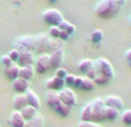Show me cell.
Masks as SVG:
<instances>
[{
	"instance_id": "6da1fadb",
	"label": "cell",
	"mask_w": 131,
	"mask_h": 127,
	"mask_svg": "<svg viewBox=\"0 0 131 127\" xmlns=\"http://www.w3.org/2000/svg\"><path fill=\"white\" fill-rule=\"evenodd\" d=\"M125 4V0H100L94 8L95 15L104 20L113 19L118 14Z\"/></svg>"
},
{
	"instance_id": "7a4b0ae2",
	"label": "cell",
	"mask_w": 131,
	"mask_h": 127,
	"mask_svg": "<svg viewBox=\"0 0 131 127\" xmlns=\"http://www.w3.org/2000/svg\"><path fill=\"white\" fill-rule=\"evenodd\" d=\"M93 68H94L97 75H104V76L108 77L109 80H113L114 76H115V72H114L113 66H112V63L106 58L100 57L97 60H94Z\"/></svg>"
},
{
	"instance_id": "3957f363",
	"label": "cell",
	"mask_w": 131,
	"mask_h": 127,
	"mask_svg": "<svg viewBox=\"0 0 131 127\" xmlns=\"http://www.w3.org/2000/svg\"><path fill=\"white\" fill-rule=\"evenodd\" d=\"M92 104V121L93 123H101L106 119V109L107 106L105 105L102 98H94L91 102Z\"/></svg>"
},
{
	"instance_id": "277c9868",
	"label": "cell",
	"mask_w": 131,
	"mask_h": 127,
	"mask_svg": "<svg viewBox=\"0 0 131 127\" xmlns=\"http://www.w3.org/2000/svg\"><path fill=\"white\" fill-rule=\"evenodd\" d=\"M43 19L47 24H50L51 27H59V24L63 21V15L60 11L55 8H50V9H46L45 12L43 13Z\"/></svg>"
},
{
	"instance_id": "5b68a950",
	"label": "cell",
	"mask_w": 131,
	"mask_h": 127,
	"mask_svg": "<svg viewBox=\"0 0 131 127\" xmlns=\"http://www.w3.org/2000/svg\"><path fill=\"white\" fill-rule=\"evenodd\" d=\"M59 96H60V101H61L64 105H67V106L72 107L74 105H76L77 97H76V94L74 93L72 89L63 88L62 90L59 91Z\"/></svg>"
},
{
	"instance_id": "8992f818",
	"label": "cell",
	"mask_w": 131,
	"mask_h": 127,
	"mask_svg": "<svg viewBox=\"0 0 131 127\" xmlns=\"http://www.w3.org/2000/svg\"><path fill=\"white\" fill-rule=\"evenodd\" d=\"M50 68H51L50 55H47V53H41V55H39L36 59V66H35L36 72L38 73V74H45Z\"/></svg>"
},
{
	"instance_id": "52a82bcc",
	"label": "cell",
	"mask_w": 131,
	"mask_h": 127,
	"mask_svg": "<svg viewBox=\"0 0 131 127\" xmlns=\"http://www.w3.org/2000/svg\"><path fill=\"white\" fill-rule=\"evenodd\" d=\"M15 49L20 50H28L34 51L35 50V37L32 36H22L18 37L15 41Z\"/></svg>"
},
{
	"instance_id": "ba28073f",
	"label": "cell",
	"mask_w": 131,
	"mask_h": 127,
	"mask_svg": "<svg viewBox=\"0 0 131 127\" xmlns=\"http://www.w3.org/2000/svg\"><path fill=\"white\" fill-rule=\"evenodd\" d=\"M64 58V52L62 49H58V50L53 51L50 55V65L52 69H58L60 65L63 61Z\"/></svg>"
},
{
	"instance_id": "9c48e42d",
	"label": "cell",
	"mask_w": 131,
	"mask_h": 127,
	"mask_svg": "<svg viewBox=\"0 0 131 127\" xmlns=\"http://www.w3.org/2000/svg\"><path fill=\"white\" fill-rule=\"evenodd\" d=\"M45 98H46V103H47V105L51 107V109L54 110V111L58 109V106L62 103L61 101H60L59 91L48 90L47 93H46V95H45Z\"/></svg>"
},
{
	"instance_id": "30bf717a",
	"label": "cell",
	"mask_w": 131,
	"mask_h": 127,
	"mask_svg": "<svg viewBox=\"0 0 131 127\" xmlns=\"http://www.w3.org/2000/svg\"><path fill=\"white\" fill-rule=\"evenodd\" d=\"M35 61V56L32 53V51H28V50H20V56H18V66L23 67V66H28V65H32Z\"/></svg>"
},
{
	"instance_id": "8fae6325",
	"label": "cell",
	"mask_w": 131,
	"mask_h": 127,
	"mask_svg": "<svg viewBox=\"0 0 131 127\" xmlns=\"http://www.w3.org/2000/svg\"><path fill=\"white\" fill-rule=\"evenodd\" d=\"M66 83H64V80L63 79H60L58 76H53L51 79L47 80L46 82V88L48 90H53V91H60L64 88Z\"/></svg>"
},
{
	"instance_id": "7c38bea8",
	"label": "cell",
	"mask_w": 131,
	"mask_h": 127,
	"mask_svg": "<svg viewBox=\"0 0 131 127\" xmlns=\"http://www.w3.org/2000/svg\"><path fill=\"white\" fill-rule=\"evenodd\" d=\"M104 103L107 107H113V109L121 110L123 107V102L118 96L115 95H109L104 98Z\"/></svg>"
},
{
	"instance_id": "4fadbf2b",
	"label": "cell",
	"mask_w": 131,
	"mask_h": 127,
	"mask_svg": "<svg viewBox=\"0 0 131 127\" xmlns=\"http://www.w3.org/2000/svg\"><path fill=\"white\" fill-rule=\"evenodd\" d=\"M13 88L16 91V94H25L29 90V81L22 77H17L13 81Z\"/></svg>"
},
{
	"instance_id": "5bb4252c",
	"label": "cell",
	"mask_w": 131,
	"mask_h": 127,
	"mask_svg": "<svg viewBox=\"0 0 131 127\" xmlns=\"http://www.w3.org/2000/svg\"><path fill=\"white\" fill-rule=\"evenodd\" d=\"M25 98H27L28 105L35 107V109H37V110L40 107V99H39L38 95H37L35 91H32L31 89H29V90L25 93Z\"/></svg>"
},
{
	"instance_id": "9a60e30c",
	"label": "cell",
	"mask_w": 131,
	"mask_h": 127,
	"mask_svg": "<svg viewBox=\"0 0 131 127\" xmlns=\"http://www.w3.org/2000/svg\"><path fill=\"white\" fill-rule=\"evenodd\" d=\"M25 119L23 118V116L21 114L20 111H14L10 114L9 118V124L13 127H24L25 126Z\"/></svg>"
},
{
	"instance_id": "2e32d148",
	"label": "cell",
	"mask_w": 131,
	"mask_h": 127,
	"mask_svg": "<svg viewBox=\"0 0 131 127\" xmlns=\"http://www.w3.org/2000/svg\"><path fill=\"white\" fill-rule=\"evenodd\" d=\"M35 72H36V69H35L34 65L23 66V67H20V75H18V77H22V79L27 80V81H30L34 77Z\"/></svg>"
},
{
	"instance_id": "e0dca14e",
	"label": "cell",
	"mask_w": 131,
	"mask_h": 127,
	"mask_svg": "<svg viewBox=\"0 0 131 127\" xmlns=\"http://www.w3.org/2000/svg\"><path fill=\"white\" fill-rule=\"evenodd\" d=\"M13 105L15 111H21L28 105L27 98H25V94H16L13 101Z\"/></svg>"
},
{
	"instance_id": "ac0fdd59",
	"label": "cell",
	"mask_w": 131,
	"mask_h": 127,
	"mask_svg": "<svg viewBox=\"0 0 131 127\" xmlns=\"http://www.w3.org/2000/svg\"><path fill=\"white\" fill-rule=\"evenodd\" d=\"M5 75L9 80H13V81L16 80L18 77V75H20V66L14 62L8 67H5Z\"/></svg>"
},
{
	"instance_id": "d6986e66",
	"label": "cell",
	"mask_w": 131,
	"mask_h": 127,
	"mask_svg": "<svg viewBox=\"0 0 131 127\" xmlns=\"http://www.w3.org/2000/svg\"><path fill=\"white\" fill-rule=\"evenodd\" d=\"M20 112H21V114L23 116V118L25 119V121L31 120V119H34L35 117L38 114V112H37V109L30 106V105H27V106H25L23 110H21Z\"/></svg>"
},
{
	"instance_id": "ffe728a7",
	"label": "cell",
	"mask_w": 131,
	"mask_h": 127,
	"mask_svg": "<svg viewBox=\"0 0 131 127\" xmlns=\"http://www.w3.org/2000/svg\"><path fill=\"white\" fill-rule=\"evenodd\" d=\"M93 63H94V61H93V60H91V59H83V60H81L79 63H78V70L81 73H83V74L86 75L93 68Z\"/></svg>"
},
{
	"instance_id": "44dd1931",
	"label": "cell",
	"mask_w": 131,
	"mask_h": 127,
	"mask_svg": "<svg viewBox=\"0 0 131 127\" xmlns=\"http://www.w3.org/2000/svg\"><path fill=\"white\" fill-rule=\"evenodd\" d=\"M81 119L82 121H92V104H91V102L85 104L82 109Z\"/></svg>"
},
{
	"instance_id": "7402d4cb",
	"label": "cell",
	"mask_w": 131,
	"mask_h": 127,
	"mask_svg": "<svg viewBox=\"0 0 131 127\" xmlns=\"http://www.w3.org/2000/svg\"><path fill=\"white\" fill-rule=\"evenodd\" d=\"M59 28H60V30H62V31L67 32L69 36H71V35L75 32V30H76V28H75V25L72 24V23L68 22V21H66V20H63L61 23H60V24H59Z\"/></svg>"
},
{
	"instance_id": "603a6c76",
	"label": "cell",
	"mask_w": 131,
	"mask_h": 127,
	"mask_svg": "<svg viewBox=\"0 0 131 127\" xmlns=\"http://www.w3.org/2000/svg\"><path fill=\"white\" fill-rule=\"evenodd\" d=\"M24 127H44V119L40 114H37L34 119L27 121Z\"/></svg>"
},
{
	"instance_id": "cb8c5ba5",
	"label": "cell",
	"mask_w": 131,
	"mask_h": 127,
	"mask_svg": "<svg viewBox=\"0 0 131 127\" xmlns=\"http://www.w3.org/2000/svg\"><path fill=\"white\" fill-rule=\"evenodd\" d=\"M94 87H95V83H94L93 80L89 79V77H84L83 82H82L81 89L82 90H84V91H91V90L94 89Z\"/></svg>"
},
{
	"instance_id": "d4e9b609",
	"label": "cell",
	"mask_w": 131,
	"mask_h": 127,
	"mask_svg": "<svg viewBox=\"0 0 131 127\" xmlns=\"http://www.w3.org/2000/svg\"><path fill=\"white\" fill-rule=\"evenodd\" d=\"M120 114V110L117 109H113V107H107L106 109V119L107 120H115L116 118L118 117Z\"/></svg>"
},
{
	"instance_id": "484cf974",
	"label": "cell",
	"mask_w": 131,
	"mask_h": 127,
	"mask_svg": "<svg viewBox=\"0 0 131 127\" xmlns=\"http://www.w3.org/2000/svg\"><path fill=\"white\" fill-rule=\"evenodd\" d=\"M70 111H71V107L64 105L63 103H61V104L58 106V109L55 110V112H57L58 114H60L61 117H68L70 113Z\"/></svg>"
},
{
	"instance_id": "4316f807",
	"label": "cell",
	"mask_w": 131,
	"mask_h": 127,
	"mask_svg": "<svg viewBox=\"0 0 131 127\" xmlns=\"http://www.w3.org/2000/svg\"><path fill=\"white\" fill-rule=\"evenodd\" d=\"M102 38H104V32H102V30L98 29V30H94V31L92 32V36H91V39H92L93 43L99 44L100 42L102 41Z\"/></svg>"
},
{
	"instance_id": "83f0119b",
	"label": "cell",
	"mask_w": 131,
	"mask_h": 127,
	"mask_svg": "<svg viewBox=\"0 0 131 127\" xmlns=\"http://www.w3.org/2000/svg\"><path fill=\"white\" fill-rule=\"evenodd\" d=\"M93 81H94V83L98 84V86H105V84H108L112 80H109L108 77L104 76V75H95Z\"/></svg>"
},
{
	"instance_id": "f1b7e54d",
	"label": "cell",
	"mask_w": 131,
	"mask_h": 127,
	"mask_svg": "<svg viewBox=\"0 0 131 127\" xmlns=\"http://www.w3.org/2000/svg\"><path fill=\"white\" fill-rule=\"evenodd\" d=\"M122 121L124 125L131 126V110H125L122 113Z\"/></svg>"
},
{
	"instance_id": "f546056e",
	"label": "cell",
	"mask_w": 131,
	"mask_h": 127,
	"mask_svg": "<svg viewBox=\"0 0 131 127\" xmlns=\"http://www.w3.org/2000/svg\"><path fill=\"white\" fill-rule=\"evenodd\" d=\"M60 34H61V30H60L59 27L54 25V27H51L50 28V36L52 37V38H59Z\"/></svg>"
},
{
	"instance_id": "4dcf8cb0",
	"label": "cell",
	"mask_w": 131,
	"mask_h": 127,
	"mask_svg": "<svg viewBox=\"0 0 131 127\" xmlns=\"http://www.w3.org/2000/svg\"><path fill=\"white\" fill-rule=\"evenodd\" d=\"M75 75H72V74H68L67 76L64 77V83H66V86H68V88H70V87H72L74 86V82H75Z\"/></svg>"
},
{
	"instance_id": "1f68e13d",
	"label": "cell",
	"mask_w": 131,
	"mask_h": 127,
	"mask_svg": "<svg viewBox=\"0 0 131 127\" xmlns=\"http://www.w3.org/2000/svg\"><path fill=\"white\" fill-rule=\"evenodd\" d=\"M68 75V72H67V69L66 68H62V67H59L57 69V72H55V76H58V77H60V79H63L64 80V77Z\"/></svg>"
},
{
	"instance_id": "d6a6232c",
	"label": "cell",
	"mask_w": 131,
	"mask_h": 127,
	"mask_svg": "<svg viewBox=\"0 0 131 127\" xmlns=\"http://www.w3.org/2000/svg\"><path fill=\"white\" fill-rule=\"evenodd\" d=\"M8 56H9V58H10V59L13 60L14 62H15V61H17V59H18V56H20V51H18L17 49H13V50H12L10 52L8 53Z\"/></svg>"
},
{
	"instance_id": "836d02e7",
	"label": "cell",
	"mask_w": 131,
	"mask_h": 127,
	"mask_svg": "<svg viewBox=\"0 0 131 127\" xmlns=\"http://www.w3.org/2000/svg\"><path fill=\"white\" fill-rule=\"evenodd\" d=\"M78 127H101V126L97 123H93V121H81L78 124Z\"/></svg>"
},
{
	"instance_id": "e575fe53",
	"label": "cell",
	"mask_w": 131,
	"mask_h": 127,
	"mask_svg": "<svg viewBox=\"0 0 131 127\" xmlns=\"http://www.w3.org/2000/svg\"><path fill=\"white\" fill-rule=\"evenodd\" d=\"M1 63L5 66V67H8V66H10L12 63H14V61L9 58L8 55H6V56H4V57L1 58Z\"/></svg>"
},
{
	"instance_id": "d590c367",
	"label": "cell",
	"mask_w": 131,
	"mask_h": 127,
	"mask_svg": "<svg viewBox=\"0 0 131 127\" xmlns=\"http://www.w3.org/2000/svg\"><path fill=\"white\" fill-rule=\"evenodd\" d=\"M83 79H84V77H82V76H76V77H75V82H74V86H72V87H74V88H77V89H81Z\"/></svg>"
},
{
	"instance_id": "8d00e7d4",
	"label": "cell",
	"mask_w": 131,
	"mask_h": 127,
	"mask_svg": "<svg viewBox=\"0 0 131 127\" xmlns=\"http://www.w3.org/2000/svg\"><path fill=\"white\" fill-rule=\"evenodd\" d=\"M69 37L70 36L67 34V32H64V31H62V30H61V34H60V37H59L60 39H62V41H66V39H68Z\"/></svg>"
},
{
	"instance_id": "74e56055",
	"label": "cell",
	"mask_w": 131,
	"mask_h": 127,
	"mask_svg": "<svg viewBox=\"0 0 131 127\" xmlns=\"http://www.w3.org/2000/svg\"><path fill=\"white\" fill-rule=\"evenodd\" d=\"M125 58H127L128 62L131 63V49H130V50H128V51H127V53H125Z\"/></svg>"
},
{
	"instance_id": "f35d334b",
	"label": "cell",
	"mask_w": 131,
	"mask_h": 127,
	"mask_svg": "<svg viewBox=\"0 0 131 127\" xmlns=\"http://www.w3.org/2000/svg\"><path fill=\"white\" fill-rule=\"evenodd\" d=\"M48 1H50V2H55L57 0H48Z\"/></svg>"
},
{
	"instance_id": "ab89813d",
	"label": "cell",
	"mask_w": 131,
	"mask_h": 127,
	"mask_svg": "<svg viewBox=\"0 0 131 127\" xmlns=\"http://www.w3.org/2000/svg\"><path fill=\"white\" fill-rule=\"evenodd\" d=\"M130 25H131V16H130Z\"/></svg>"
},
{
	"instance_id": "60d3db41",
	"label": "cell",
	"mask_w": 131,
	"mask_h": 127,
	"mask_svg": "<svg viewBox=\"0 0 131 127\" xmlns=\"http://www.w3.org/2000/svg\"><path fill=\"white\" fill-rule=\"evenodd\" d=\"M129 66H130V67H131V63H129Z\"/></svg>"
}]
</instances>
